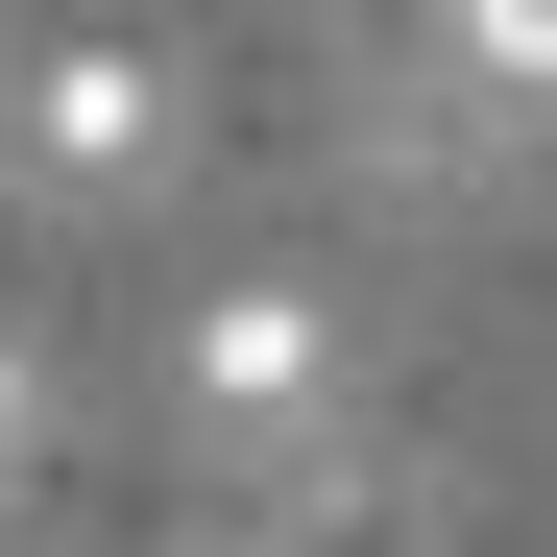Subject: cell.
Wrapping results in <instances>:
<instances>
[{"instance_id": "cell-1", "label": "cell", "mask_w": 557, "mask_h": 557, "mask_svg": "<svg viewBox=\"0 0 557 557\" xmlns=\"http://www.w3.org/2000/svg\"><path fill=\"white\" fill-rule=\"evenodd\" d=\"M195 460H243L267 509H339V292H219L195 363H170Z\"/></svg>"}, {"instance_id": "cell-2", "label": "cell", "mask_w": 557, "mask_h": 557, "mask_svg": "<svg viewBox=\"0 0 557 557\" xmlns=\"http://www.w3.org/2000/svg\"><path fill=\"white\" fill-rule=\"evenodd\" d=\"M195 146V98H170V49H25L0 73V170H25V195H146V170Z\"/></svg>"}, {"instance_id": "cell-3", "label": "cell", "mask_w": 557, "mask_h": 557, "mask_svg": "<svg viewBox=\"0 0 557 557\" xmlns=\"http://www.w3.org/2000/svg\"><path fill=\"white\" fill-rule=\"evenodd\" d=\"M460 25V98H557V0H436Z\"/></svg>"}, {"instance_id": "cell-4", "label": "cell", "mask_w": 557, "mask_h": 557, "mask_svg": "<svg viewBox=\"0 0 557 557\" xmlns=\"http://www.w3.org/2000/svg\"><path fill=\"white\" fill-rule=\"evenodd\" d=\"M25 436H49V388H25V363H0V460H25Z\"/></svg>"}, {"instance_id": "cell-5", "label": "cell", "mask_w": 557, "mask_h": 557, "mask_svg": "<svg viewBox=\"0 0 557 557\" xmlns=\"http://www.w3.org/2000/svg\"><path fill=\"white\" fill-rule=\"evenodd\" d=\"M195 557H315V533H195Z\"/></svg>"}]
</instances>
